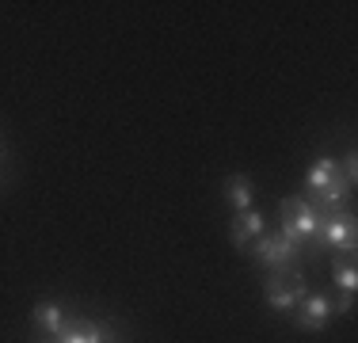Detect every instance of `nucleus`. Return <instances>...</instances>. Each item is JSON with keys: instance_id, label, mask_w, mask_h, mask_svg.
<instances>
[{"instance_id": "7", "label": "nucleus", "mask_w": 358, "mask_h": 343, "mask_svg": "<svg viewBox=\"0 0 358 343\" xmlns=\"http://www.w3.org/2000/svg\"><path fill=\"white\" fill-rule=\"evenodd\" d=\"M110 336L107 324H88V321H76V324H65L62 332H57V343H103Z\"/></svg>"}, {"instance_id": "5", "label": "nucleus", "mask_w": 358, "mask_h": 343, "mask_svg": "<svg viewBox=\"0 0 358 343\" xmlns=\"http://www.w3.org/2000/svg\"><path fill=\"white\" fill-rule=\"evenodd\" d=\"M331 316L336 313H331V298L328 294H305L301 302H297V309H294V324L301 332H320Z\"/></svg>"}, {"instance_id": "10", "label": "nucleus", "mask_w": 358, "mask_h": 343, "mask_svg": "<svg viewBox=\"0 0 358 343\" xmlns=\"http://www.w3.org/2000/svg\"><path fill=\"white\" fill-rule=\"evenodd\" d=\"M252 179L248 176H229L225 179V199H229V206H233L236 214L241 210H252Z\"/></svg>"}, {"instance_id": "3", "label": "nucleus", "mask_w": 358, "mask_h": 343, "mask_svg": "<svg viewBox=\"0 0 358 343\" xmlns=\"http://www.w3.org/2000/svg\"><path fill=\"white\" fill-rule=\"evenodd\" d=\"M317 225H320V214L313 210L305 199H286L282 202V233L289 244H305V240L317 237Z\"/></svg>"}, {"instance_id": "9", "label": "nucleus", "mask_w": 358, "mask_h": 343, "mask_svg": "<svg viewBox=\"0 0 358 343\" xmlns=\"http://www.w3.org/2000/svg\"><path fill=\"white\" fill-rule=\"evenodd\" d=\"M31 321H35L46 336H57V332L65 328V316H62V305L57 302H38L35 309H31Z\"/></svg>"}, {"instance_id": "12", "label": "nucleus", "mask_w": 358, "mask_h": 343, "mask_svg": "<svg viewBox=\"0 0 358 343\" xmlns=\"http://www.w3.org/2000/svg\"><path fill=\"white\" fill-rule=\"evenodd\" d=\"M355 153H347V157H343V183H347V191H351V187L358 183V164H355Z\"/></svg>"}, {"instance_id": "8", "label": "nucleus", "mask_w": 358, "mask_h": 343, "mask_svg": "<svg viewBox=\"0 0 358 343\" xmlns=\"http://www.w3.org/2000/svg\"><path fill=\"white\" fill-rule=\"evenodd\" d=\"M336 179H343L336 160H331V157H317V164L309 168V176H305V187H309V191H324V187H331Z\"/></svg>"}, {"instance_id": "2", "label": "nucleus", "mask_w": 358, "mask_h": 343, "mask_svg": "<svg viewBox=\"0 0 358 343\" xmlns=\"http://www.w3.org/2000/svg\"><path fill=\"white\" fill-rule=\"evenodd\" d=\"M252 260H259L271 271H289L301 260V244H289L282 233H259L252 244Z\"/></svg>"}, {"instance_id": "13", "label": "nucleus", "mask_w": 358, "mask_h": 343, "mask_svg": "<svg viewBox=\"0 0 358 343\" xmlns=\"http://www.w3.org/2000/svg\"><path fill=\"white\" fill-rule=\"evenodd\" d=\"M351 309H355V290H343V298L331 302V313H339V316H347Z\"/></svg>"}, {"instance_id": "11", "label": "nucleus", "mask_w": 358, "mask_h": 343, "mask_svg": "<svg viewBox=\"0 0 358 343\" xmlns=\"http://www.w3.org/2000/svg\"><path fill=\"white\" fill-rule=\"evenodd\" d=\"M331 279H336L339 290H358V271H355L351 260H347V263H331Z\"/></svg>"}, {"instance_id": "1", "label": "nucleus", "mask_w": 358, "mask_h": 343, "mask_svg": "<svg viewBox=\"0 0 358 343\" xmlns=\"http://www.w3.org/2000/svg\"><path fill=\"white\" fill-rule=\"evenodd\" d=\"M305 294H309V290H305V274L297 267L275 271L267 282H263V298H267V305L275 309V313H294Z\"/></svg>"}, {"instance_id": "14", "label": "nucleus", "mask_w": 358, "mask_h": 343, "mask_svg": "<svg viewBox=\"0 0 358 343\" xmlns=\"http://www.w3.org/2000/svg\"><path fill=\"white\" fill-rule=\"evenodd\" d=\"M103 343H118V336H115V332H110V336H107V340H103Z\"/></svg>"}, {"instance_id": "6", "label": "nucleus", "mask_w": 358, "mask_h": 343, "mask_svg": "<svg viewBox=\"0 0 358 343\" xmlns=\"http://www.w3.org/2000/svg\"><path fill=\"white\" fill-rule=\"evenodd\" d=\"M259 233H267V218H263L259 210H241L233 218V225H229V240H233V248H248L252 244V237H259Z\"/></svg>"}, {"instance_id": "4", "label": "nucleus", "mask_w": 358, "mask_h": 343, "mask_svg": "<svg viewBox=\"0 0 358 343\" xmlns=\"http://www.w3.org/2000/svg\"><path fill=\"white\" fill-rule=\"evenodd\" d=\"M317 240H320L324 248H336V252H355V248H358V237H355V214H351V210L320 214Z\"/></svg>"}]
</instances>
